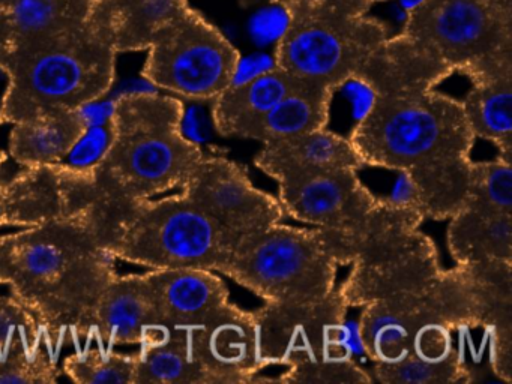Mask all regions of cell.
I'll use <instances>...</instances> for the list:
<instances>
[{"mask_svg": "<svg viewBox=\"0 0 512 384\" xmlns=\"http://www.w3.org/2000/svg\"><path fill=\"white\" fill-rule=\"evenodd\" d=\"M452 74L400 33L380 45L355 81L371 101L350 143L364 167L401 173L400 198L433 221L463 206L476 140L460 99L436 90Z\"/></svg>", "mask_w": 512, "mask_h": 384, "instance_id": "6da1fadb", "label": "cell"}, {"mask_svg": "<svg viewBox=\"0 0 512 384\" xmlns=\"http://www.w3.org/2000/svg\"><path fill=\"white\" fill-rule=\"evenodd\" d=\"M116 258L89 228L62 218L0 236V284L10 287L53 344L92 333Z\"/></svg>", "mask_w": 512, "mask_h": 384, "instance_id": "7a4b0ae2", "label": "cell"}, {"mask_svg": "<svg viewBox=\"0 0 512 384\" xmlns=\"http://www.w3.org/2000/svg\"><path fill=\"white\" fill-rule=\"evenodd\" d=\"M184 102L157 92H130L113 101L109 141L85 168L95 191L115 200H143L181 188L202 161V147L185 137Z\"/></svg>", "mask_w": 512, "mask_h": 384, "instance_id": "3957f363", "label": "cell"}, {"mask_svg": "<svg viewBox=\"0 0 512 384\" xmlns=\"http://www.w3.org/2000/svg\"><path fill=\"white\" fill-rule=\"evenodd\" d=\"M115 48L91 24L0 51L7 89L0 101L4 122L17 123L56 110H80L100 101L116 78Z\"/></svg>", "mask_w": 512, "mask_h": 384, "instance_id": "277c9868", "label": "cell"}, {"mask_svg": "<svg viewBox=\"0 0 512 384\" xmlns=\"http://www.w3.org/2000/svg\"><path fill=\"white\" fill-rule=\"evenodd\" d=\"M284 14L274 66L299 80L335 90L355 83L389 38L367 0H274Z\"/></svg>", "mask_w": 512, "mask_h": 384, "instance_id": "5b68a950", "label": "cell"}, {"mask_svg": "<svg viewBox=\"0 0 512 384\" xmlns=\"http://www.w3.org/2000/svg\"><path fill=\"white\" fill-rule=\"evenodd\" d=\"M337 269L322 228L277 224L241 237L220 273L263 302L323 299L337 287Z\"/></svg>", "mask_w": 512, "mask_h": 384, "instance_id": "8992f818", "label": "cell"}, {"mask_svg": "<svg viewBox=\"0 0 512 384\" xmlns=\"http://www.w3.org/2000/svg\"><path fill=\"white\" fill-rule=\"evenodd\" d=\"M146 51V81L193 101H212L241 66L238 48L191 5L157 30Z\"/></svg>", "mask_w": 512, "mask_h": 384, "instance_id": "52a82bcc", "label": "cell"}, {"mask_svg": "<svg viewBox=\"0 0 512 384\" xmlns=\"http://www.w3.org/2000/svg\"><path fill=\"white\" fill-rule=\"evenodd\" d=\"M475 327L472 297L460 266L443 269L421 290L370 303L362 308L358 338L373 363L409 356L416 342L436 327Z\"/></svg>", "mask_w": 512, "mask_h": 384, "instance_id": "ba28073f", "label": "cell"}, {"mask_svg": "<svg viewBox=\"0 0 512 384\" xmlns=\"http://www.w3.org/2000/svg\"><path fill=\"white\" fill-rule=\"evenodd\" d=\"M401 33L454 74L512 51L511 21L482 0H418Z\"/></svg>", "mask_w": 512, "mask_h": 384, "instance_id": "9c48e42d", "label": "cell"}, {"mask_svg": "<svg viewBox=\"0 0 512 384\" xmlns=\"http://www.w3.org/2000/svg\"><path fill=\"white\" fill-rule=\"evenodd\" d=\"M347 309L338 287L313 302L263 303L253 311L263 368H289L349 351Z\"/></svg>", "mask_w": 512, "mask_h": 384, "instance_id": "30bf717a", "label": "cell"}, {"mask_svg": "<svg viewBox=\"0 0 512 384\" xmlns=\"http://www.w3.org/2000/svg\"><path fill=\"white\" fill-rule=\"evenodd\" d=\"M181 194L217 222L233 245L284 218L278 198L254 186L245 168L226 156H203Z\"/></svg>", "mask_w": 512, "mask_h": 384, "instance_id": "8fae6325", "label": "cell"}, {"mask_svg": "<svg viewBox=\"0 0 512 384\" xmlns=\"http://www.w3.org/2000/svg\"><path fill=\"white\" fill-rule=\"evenodd\" d=\"M358 173L350 167H317L280 174L274 180L284 215L323 230H347L379 198Z\"/></svg>", "mask_w": 512, "mask_h": 384, "instance_id": "7c38bea8", "label": "cell"}, {"mask_svg": "<svg viewBox=\"0 0 512 384\" xmlns=\"http://www.w3.org/2000/svg\"><path fill=\"white\" fill-rule=\"evenodd\" d=\"M188 344L206 384L251 383L260 371L253 311L230 303L202 326L187 329Z\"/></svg>", "mask_w": 512, "mask_h": 384, "instance_id": "4fadbf2b", "label": "cell"}, {"mask_svg": "<svg viewBox=\"0 0 512 384\" xmlns=\"http://www.w3.org/2000/svg\"><path fill=\"white\" fill-rule=\"evenodd\" d=\"M340 285L349 308H364L370 303L421 290L442 273L436 243L422 231L406 248L370 264H352Z\"/></svg>", "mask_w": 512, "mask_h": 384, "instance_id": "5bb4252c", "label": "cell"}, {"mask_svg": "<svg viewBox=\"0 0 512 384\" xmlns=\"http://www.w3.org/2000/svg\"><path fill=\"white\" fill-rule=\"evenodd\" d=\"M143 275L157 326L194 329L232 303L226 282L212 270L152 269Z\"/></svg>", "mask_w": 512, "mask_h": 384, "instance_id": "9a60e30c", "label": "cell"}, {"mask_svg": "<svg viewBox=\"0 0 512 384\" xmlns=\"http://www.w3.org/2000/svg\"><path fill=\"white\" fill-rule=\"evenodd\" d=\"M463 270L472 297L475 327L488 339L491 371L512 381V261L455 264Z\"/></svg>", "mask_w": 512, "mask_h": 384, "instance_id": "2e32d148", "label": "cell"}, {"mask_svg": "<svg viewBox=\"0 0 512 384\" xmlns=\"http://www.w3.org/2000/svg\"><path fill=\"white\" fill-rule=\"evenodd\" d=\"M463 75L470 89L460 102L473 135L490 141L497 156L512 162V51L478 63Z\"/></svg>", "mask_w": 512, "mask_h": 384, "instance_id": "e0dca14e", "label": "cell"}, {"mask_svg": "<svg viewBox=\"0 0 512 384\" xmlns=\"http://www.w3.org/2000/svg\"><path fill=\"white\" fill-rule=\"evenodd\" d=\"M154 327L145 275H116L95 306L92 333L107 345H140Z\"/></svg>", "mask_w": 512, "mask_h": 384, "instance_id": "ac0fdd59", "label": "cell"}, {"mask_svg": "<svg viewBox=\"0 0 512 384\" xmlns=\"http://www.w3.org/2000/svg\"><path fill=\"white\" fill-rule=\"evenodd\" d=\"M188 5V0H97L88 21L116 53L146 51L157 30Z\"/></svg>", "mask_w": 512, "mask_h": 384, "instance_id": "d6986e66", "label": "cell"}, {"mask_svg": "<svg viewBox=\"0 0 512 384\" xmlns=\"http://www.w3.org/2000/svg\"><path fill=\"white\" fill-rule=\"evenodd\" d=\"M302 83L304 80L274 66L250 80L230 84L212 99L215 131L227 138L244 137L253 123Z\"/></svg>", "mask_w": 512, "mask_h": 384, "instance_id": "ffe728a7", "label": "cell"}, {"mask_svg": "<svg viewBox=\"0 0 512 384\" xmlns=\"http://www.w3.org/2000/svg\"><path fill=\"white\" fill-rule=\"evenodd\" d=\"M97 0H0V51L88 23Z\"/></svg>", "mask_w": 512, "mask_h": 384, "instance_id": "44dd1931", "label": "cell"}, {"mask_svg": "<svg viewBox=\"0 0 512 384\" xmlns=\"http://www.w3.org/2000/svg\"><path fill=\"white\" fill-rule=\"evenodd\" d=\"M254 164L271 179L299 168H364L349 137L328 128L266 141L254 156Z\"/></svg>", "mask_w": 512, "mask_h": 384, "instance_id": "7402d4cb", "label": "cell"}, {"mask_svg": "<svg viewBox=\"0 0 512 384\" xmlns=\"http://www.w3.org/2000/svg\"><path fill=\"white\" fill-rule=\"evenodd\" d=\"M446 239L455 264L512 261V213L463 203L449 218Z\"/></svg>", "mask_w": 512, "mask_h": 384, "instance_id": "603a6c76", "label": "cell"}, {"mask_svg": "<svg viewBox=\"0 0 512 384\" xmlns=\"http://www.w3.org/2000/svg\"><path fill=\"white\" fill-rule=\"evenodd\" d=\"M5 227L28 228L65 218L62 162L25 167L2 185Z\"/></svg>", "mask_w": 512, "mask_h": 384, "instance_id": "cb8c5ba5", "label": "cell"}, {"mask_svg": "<svg viewBox=\"0 0 512 384\" xmlns=\"http://www.w3.org/2000/svg\"><path fill=\"white\" fill-rule=\"evenodd\" d=\"M88 123L80 110H56L13 123L10 153L23 167L62 162L73 152Z\"/></svg>", "mask_w": 512, "mask_h": 384, "instance_id": "d4e9b609", "label": "cell"}, {"mask_svg": "<svg viewBox=\"0 0 512 384\" xmlns=\"http://www.w3.org/2000/svg\"><path fill=\"white\" fill-rule=\"evenodd\" d=\"M335 90L304 81L245 131L259 143L328 128Z\"/></svg>", "mask_w": 512, "mask_h": 384, "instance_id": "484cf974", "label": "cell"}, {"mask_svg": "<svg viewBox=\"0 0 512 384\" xmlns=\"http://www.w3.org/2000/svg\"><path fill=\"white\" fill-rule=\"evenodd\" d=\"M134 384H205L184 329L149 330L136 353Z\"/></svg>", "mask_w": 512, "mask_h": 384, "instance_id": "4316f807", "label": "cell"}, {"mask_svg": "<svg viewBox=\"0 0 512 384\" xmlns=\"http://www.w3.org/2000/svg\"><path fill=\"white\" fill-rule=\"evenodd\" d=\"M370 374L373 381L383 384H457L472 381V372L461 353L442 362L404 357L394 363H374Z\"/></svg>", "mask_w": 512, "mask_h": 384, "instance_id": "83f0119b", "label": "cell"}, {"mask_svg": "<svg viewBox=\"0 0 512 384\" xmlns=\"http://www.w3.org/2000/svg\"><path fill=\"white\" fill-rule=\"evenodd\" d=\"M64 372L79 384H134L136 354L86 348L65 359Z\"/></svg>", "mask_w": 512, "mask_h": 384, "instance_id": "f1b7e54d", "label": "cell"}, {"mask_svg": "<svg viewBox=\"0 0 512 384\" xmlns=\"http://www.w3.org/2000/svg\"><path fill=\"white\" fill-rule=\"evenodd\" d=\"M274 381V383H308V384H358L371 383L373 378L368 371L353 360L352 351L331 354L307 363L289 366L277 378L254 377L251 383Z\"/></svg>", "mask_w": 512, "mask_h": 384, "instance_id": "f546056e", "label": "cell"}, {"mask_svg": "<svg viewBox=\"0 0 512 384\" xmlns=\"http://www.w3.org/2000/svg\"><path fill=\"white\" fill-rule=\"evenodd\" d=\"M464 203L512 213V162L500 156L490 161H472Z\"/></svg>", "mask_w": 512, "mask_h": 384, "instance_id": "4dcf8cb0", "label": "cell"}, {"mask_svg": "<svg viewBox=\"0 0 512 384\" xmlns=\"http://www.w3.org/2000/svg\"><path fill=\"white\" fill-rule=\"evenodd\" d=\"M59 374L55 360L41 342L22 345L0 362V384H52L58 381Z\"/></svg>", "mask_w": 512, "mask_h": 384, "instance_id": "1f68e13d", "label": "cell"}, {"mask_svg": "<svg viewBox=\"0 0 512 384\" xmlns=\"http://www.w3.org/2000/svg\"><path fill=\"white\" fill-rule=\"evenodd\" d=\"M43 336L37 318L16 297L0 296V362L22 345L38 344Z\"/></svg>", "mask_w": 512, "mask_h": 384, "instance_id": "d6a6232c", "label": "cell"}, {"mask_svg": "<svg viewBox=\"0 0 512 384\" xmlns=\"http://www.w3.org/2000/svg\"><path fill=\"white\" fill-rule=\"evenodd\" d=\"M491 11L496 12L503 20L512 23V0H482Z\"/></svg>", "mask_w": 512, "mask_h": 384, "instance_id": "836d02e7", "label": "cell"}, {"mask_svg": "<svg viewBox=\"0 0 512 384\" xmlns=\"http://www.w3.org/2000/svg\"><path fill=\"white\" fill-rule=\"evenodd\" d=\"M2 185H4V183L0 182V228L5 227V224H4V200H2Z\"/></svg>", "mask_w": 512, "mask_h": 384, "instance_id": "e575fe53", "label": "cell"}, {"mask_svg": "<svg viewBox=\"0 0 512 384\" xmlns=\"http://www.w3.org/2000/svg\"><path fill=\"white\" fill-rule=\"evenodd\" d=\"M5 161H7V155L4 152H0V167L5 164Z\"/></svg>", "mask_w": 512, "mask_h": 384, "instance_id": "d590c367", "label": "cell"}, {"mask_svg": "<svg viewBox=\"0 0 512 384\" xmlns=\"http://www.w3.org/2000/svg\"><path fill=\"white\" fill-rule=\"evenodd\" d=\"M367 2H370L371 5H373V3H377V2H386V0H367Z\"/></svg>", "mask_w": 512, "mask_h": 384, "instance_id": "8d00e7d4", "label": "cell"}, {"mask_svg": "<svg viewBox=\"0 0 512 384\" xmlns=\"http://www.w3.org/2000/svg\"><path fill=\"white\" fill-rule=\"evenodd\" d=\"M0 123H4V119H2V113H0Z\"/></svg>", "mask_w": 512, "mask_h": 384, "instance_id": "74e56055", "label": "cell"}]
</instances>
